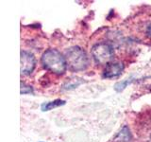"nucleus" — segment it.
<instances>
[{"label": "nucleus", "mask_w": 151, "mask_h": 142, "mask_svg": "<svg viewBox=\"0 0 151 142\" xmlns=\"http://www.w3.org/2000/svg\"><path fill=\"white\" fill-rule=\"evenodd\" d=\"M42 66L57 75H63L67 69L64 55L57 49H47L42 56Z\"/></svg>", "instance_id": "nucleus-1"}, {"label": "nucleus", "mask_w": 151, "mask_h": 142, "mask_svg": "<svg viewBox=\"0 0 151 142\" xmlns=\"http://www.w3.org/2000/svg\"><path fill=\"white\" fill-rule=\"evenodd\" d=\"M64 57L67 67L74 72L85 70L89 64V59L86 52L78 46L66 49Z\"/></svg>", "instance_id": "nucleus-2"}, {"label": "nucleus", "mask_w": 151, "mask_h": 142, "mask_svg": "<svg viewBox=\"0 0 151 142\" xmlns=\"http://www.w3.org/2000/svg\"><path fill=\"white\" fill-rule=\"evenodd\" d=\"M92 56L96 64H108L113 59L114 51L108 43H98L92 47Z\"/></svg>", "instance_id": "nucleus-3"}, {"label": "nucleus", "mask_w": 151, "mask_h": 142, "mask_svg": "<svg viewBox=\"0 0 151 142\" xmlns=\"http://www.w3.org/2000/svg\"><path fill=\"white\" fill-rule=\"evenodd\" d=\"M36 66V60L32 53L26 50L21 51V73L29 75L33 72Z\"/></svg>", "instance_id": "nucleus-4"}, {"label": "nucleus", "mask_w": 151, "mask_h": 142, "mask_svg": "<svg viewBox=\"0 0 151 142\" xmlns=\"http://www.w3.org/2000/svg\"><path fill=\"white\" fill-rule=\"evenodd\" d=\"M125 66L122 63H110L106 65L103 71V77L106 79H111L118 77L124 71Z\"/></svg>", "instance_id": "nucleus-5"}, {"label": "nucleus", "mask_w": 151, "mask_h": 142, "mask_svg": "<svg viewBox=\"0 0 151 142\" xmlns=\"http://www.w3.org/2000/svg\"><path fill=\"white\" fill-rule=\"evenodd\" d=\"M65 103H66V101H63V99H55V101H52L44 102L41 105V109L42 112H47V111L53 110L55 108L63 106Z\"/></svg>", "instance_id": "nucleus-6"}, {"label": "nucleus", "mask_w": 151, "mask_h": 142, "mask_svg": "<svg viewBox=\"0 0 151 142\" xmlns=\"http://www.w3.org/2000/svg\"><path fill=\"white\" fill-rule=\"evenodd\" d=\"M83 83H84V80L82 79H78V78L70 79L68 82H66L63 84V89H64V90H72V89L77 88L78 85H80Z\"/></svg>", "instance_id": "nucleus-7"}, {"label": "nucleus", "mask_w": 151, "mask_h": 142, "mask_svg": "<svg viewBox=\"0 0 151 142\" xmlns=\"http://www.w3.org/2000/svg\"><path fill=\"white\" fill-rule=\"evenodd\" d=\"M130 139V134H129V130L127 127H123V129L119 132L117 137H116V141L117 142H127Z\"/></svg>", "instance_id": "nucleus-8"}, {"label": "nucleus", "mask_w": 151, "mask_h": 142, "mask_svg": "<svg viewBox=\"0 0 151 142\" xmlns=\"http://www.w3.org/2000/svg\"><path fill=\"white\" fill-rule=\"evenodd\" d=\"M132 82H133V79H132V78L126 79V80H122V82L117 83L114 85V89L116 90L117 92H121V91H123V90H124L129 83H131Z\"/></svg>", "instance_id": "nucleus-9"}, {"label": "nucleus", "mask_w": 151, "mask_h": 142, "mask_svg": "<svg viewBox=\"0 0 151 142\" xmlns=\"http://www.w3.org/2000/svg\"><path fill=\"white\" fill-rule=\"evenodd\" d=\"M21 94H33V88L29 85H26L25 83H21Z\"/></svg>", "instance_id": "nucleus-10"}, {"label": "nucleus", "mask_w": 151, "mask_h": 142, "mask_svg": "<svg viewBox=\"0 0 151 142\" xmlns=\"http://www.w3.org/2000/svg\"><path fill=\"white\" fill-rule=\"evenodd\" d=\"M146 35H147V37L151 40V24L148 25L147 28H146Z\"/></svg>", "instance_id": "nucleus-11"}, {"label": "nucleus", "mask_w": 151, "mask_h": 142, "mask_svg": "<svg viewBox=\"0 0 151 142\" xmlns=\"http://www.w3.org/2000/svg\"><path fill=\"white\" fill-rule=\"evenodd\" d=\"M40 142H42V141H40Z\"/></svg>", "instance_id": "nucleus-12"}]
</instances>
